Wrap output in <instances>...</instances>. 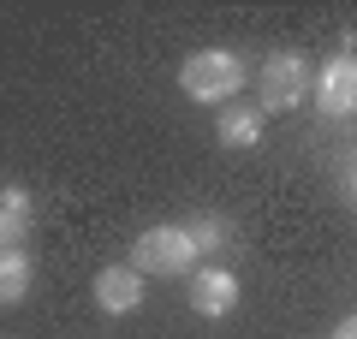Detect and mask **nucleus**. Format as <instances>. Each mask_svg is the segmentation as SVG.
<instances>
[{
	"label": "nucleus",
	"instance_id": "nucleus-1",
	"mask_svg": "<svg viewBox=\"0 0 357 339\" xmlns=\"http://www.w3.org/2000/svg\"><path fill=\"white\" fill-rule=\"evenodd\" d=\"M178 89L191 101H203V107H227L244 89V60L232 48H197L191 60L178 66Z\"/></svg>",
	"mask_w": 357,
	"mask_h": 339
},
{
	"label": "nucleus",
	"instance_id": "nucleus-5",
	"mask_svg": "<svg viewBox=\"0 0 357 339\" xmlns=\"http://www.w3.org/2000/svg\"><path fill=\"white\" fill-rule=\"evenodd\" d=\"M310 96H316L321 119H351V113H357V54H333V60H321Z\"/></svg>",
	"mask_w": 357,
	"mask_h": 339
},
{
	"label": "nucleus",
	"instance_id": "nucleus-8",
	"mask_svg": "<svg viewBox=\"0 0 357 339\" xmlns=\"http://www.w3.org/2000/svg\"><path fill=\"white\" fill-rule=\"evenodd\" d=\"M262 119H268V113L256 107V101H227L220 119H215L220 149H256V143H262Z\"/></svg>",
	"mask_w": 357,
	"mask_h": 339
},
{
	"label": "nucleus",
	"instance_id": "nucleus-2",
	"mask_svg": "<svg viewBox=\"0 0 357 339\" xmlns=\"http://www.w3.org/2000/svg\"><path fill=\"white\" fill-rule=\"evenodd\" d=\"M131 268H137L143 280H149V274H161V280L191 274V268H197V250H191V239H185V226H178V220L143 226L137 239H131Z\"/></svg>",
	"mask_w": 357,
	"mask_h": 339
},
{
	"label": "nucleus",
	"instance_id": "nucleus-11",
	"mask_svg": "<svg viewBox=\"0 0 357 339\" xmlns=\"http://www.w3.org/2000/svg\"><path fill=\"white\" fill-rule=\"evenodd\" d=\"M328 339H357V315H345V322H333Z\"/></svg>",
	"mask_w": 357,
	"mask_h": 339
},
{
	"label": "nucleus",
	"instance_id": "nucleus-9",
	"mask_svg": "<svg viewBox=\"0 0 357 339\" xmlns=\"http://www.w3.org/2000/svg\"><path fill=\"white\" fill-rule=\"evenodd\" d=\"M30 286H36V256L30 250H0V310L24 303Z\"/></svg>",
	"mask_w": 357,
	"mask_h": 339
},
{
	"label": "nucleus",
	"instance_id": "nucleus-12",
	"mask_svg": "<svg viewBox=\"0 0 357 339\" xmlns=\"http://www.w3.org/2000/svg\"><path fill=\"white\" fill-rule=\"evenodd\" d=\"M345 197L357 202V161H345Z\"/></svg>",
	"mask_w": 357,
	"mask_h": 339
},
{
	"label": "nucleus",
	"instance_id": "nucleus-10",
	"mask_svg": "<svg viewBox=\"0 0 357 339\" xmlns=\"http://www.w3.org/2000/svg\"><path fill=\"white\" fill-rule=\"evenodd\" d=\"M178 226H185V239H191L197 256H220L232 244V220L227 214H191V220H178Z\"/></svg>",
	"mask_w": 357,
	"mask_h": 339
},
{
	"label": "nucleus",
	"instance_id": "nucleus-4",
	"mask_svg": "<svg viewBox=\"0 0 357 339\" xmlns=\"http://www.w3.org/2000/svg\"><path fill=\"white\" fill-rule=\"evenodd\" d=\"M185 298H191L197 315L227 322V315L238 310V274H232L227 262H197L191 274H185Z\"/></svg>",
	"mask_w": 357,
	"mask_h": 339
},
{
	"label": "nucleus",
	"instance_id": "nucleus-6",
	"mask_svg": "<svg viewBox=\"0 0 357 339\" xmlns=\"http://www.w3.org/2000/svg\"><path fill=\"white\" fill-rule=\"evenodd\" d=\"M143 286H149V280L131 262H107L102 274H96V310L102 315H131L143 303Z\"/></svg>",
	"mask_w": 357,
	"mask_h": 339
},
{
	"label": "nucleus",
	"instance_id": "nucleus-7",
	"mask_svg": "<svg viewBox=\"0 0 357 339\" xmlns=\"http://www.w3.org/2000/svg\"><path fill=\"white\" fill-rule=\"evenodd\" d=\"M30 232H36L30 185H0V250H30Z\"/></svg>",
	"mask_w": 357,
	"mask_h": 339
},
{
	"label": "nucleus",
	"instance_id": "nucleus-3",
	"mask_svg": "<svg viewBox=\"0 0 357 339\" xmlns=\"http://www.w3.org/2000/svg\"><path fill=\"white\" fill-rule=\"evenodd\" d=\"M310 84H316V66H310L298 48H280V54H268V60H262L256 107H262V113H292L298 101L310 96Z\"/></svg>",
	"mask_w": 357,
	"mask_h": 339
}]
</instances>
